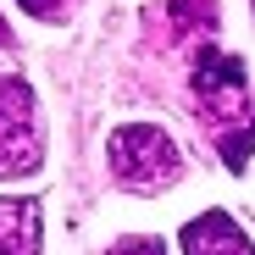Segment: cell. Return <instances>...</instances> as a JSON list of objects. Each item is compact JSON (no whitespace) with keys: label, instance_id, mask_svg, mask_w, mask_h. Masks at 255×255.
I'll list each match as a JSON object with an SVG mask.
<instances>
[{"label":"cell","instance_id":"1","mask_svg":"<svg viewBox=\"0 0 255 255\" xmlns=\"http://www.w3.org/2000/svg\"><path fill=\"white\" fill-rule=\"evenodd\" d=\"M106 161H111V178L122 189H139V194H155V189L183 178V155H178V144L166 139L155 122L117 128L111 144H106Z\"/></svg>","mask_w":255,"mask_h":255},{"label":"cell","instance_id":"2","mask_svg":"<svg viewBox=\"0 0 255 255\" xmlns=\"http://www.w3.org/2000/svg\"><path fill=\"white\" fill-rule=\"evenodd\" d=\"M45 166L33 89L22 78H0V178H28Z\"/></svg>","mask_w":255,"mask_h":255},{"label":"cell","instance_id":"3","mask_svg":"<svg viewBox=\"0 0 255 255\" xmlns=\"http://www.w3.org/2000/svg\"><path fill=\"white\" fill-rule=\"evenodd\" d=\"M183 255H255V244L228 211H200L183 222Z\"/></svg>","mask_w":255,"mask_h":255},{"label":"cell","instance_id":"4","mask_svg":"<svg viewBox=\"0 0 255 255\" xmlns=\"http://www.w3.org/2000/svg\"><path fill=\"white\" fill-rule=\"evenodd\" d=\"M39 233H45L39 200L0 194V255H39Z\"/></svg>","mask_w":255,"mask_h":255},{"label":"cell","instance_id":"5","mask_svg":"<svg viewBox=\"0 0 255 255\" xmlns=\"http://www.w3.org/2000/svg\"><path fill=\"white\" fill-rule=\"evenodd\" d=\"M194 89H200V95H217V89L239 95V89H244V67H239L233 56L205 50V56H200V67H194Z\"/></svg>","mask_w":255,"mask_h":255},{"label":"cell","instance_id":"6","mask_svg":"<svg viewBox=\"0 0 255 255\" xmlns=\"http://www.w3.org/2000/svg\"><path fill=\"white\" fill-rule=\"evenodd\" d=\"M17 6H22L28 17H45V22H56V17H67V11H72V0H17Z\"/></svg>","mask_w":255,"mask_h":255}]
</instances>
